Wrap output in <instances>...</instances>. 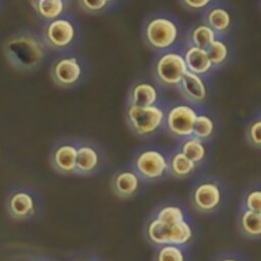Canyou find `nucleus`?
Returning <instances> with one entry per match:
<instances>
[{"mask_svg":"<svg viewBox=\"0 0 261 261\" xmlns=\"http://www.w3.org/2000/svg\"><path fill=\"white\" fill-rule=\"evenodd\" d=\"M144 184L146 182L136 172L130 163L117 168L110 178L112 194L121 200H129L137 197Z\"/></svg>","mask_w":261,"mask_h":261,"instance_id":"13","label":"nucleus"},{"mask_svg":"<svg viewBox=\"0 0 261 261\" xmlns=\"http://www.w3.org/2000/svg\"><path fill=\"white\" fill-rule=\"evenodd\" d=\"M4 208L7 216L16 221H28L39 217L44 202L39 191L25 184L11 186L5 194Z\"/></svg>","mask_w":261,"mask_h":261,"instance_id":"4","label":"nucleus"},{"mask_svg":"<svg viewBox=\"0 0 261 261\" xmlns=\"http://www.w3.org/2000/svg\"><path fill=\"white\" fill-rule=\"evenodd\" d=\"M187 157L197 163L200 167L203 166L209 157L208 142L203 141L195 136H191L178 140L176 146Z\"/></svg>","mask_w":261,"mask_h":261,"instance_id":"18","label":"nucleus"},{"mask_svg":"<svg viewBox=\"0 0 261 261\" xmlns=\"http://www.w3.org/2000/svg\"><path fill=\"white\" fill-rule=\"evenodd\" d=\"M77 155V138L62 137L51 147L49 163L51 168L64 176L75 175Z\"/></svg>","mask_w":261,"mask_h":261,"instance_id":"9","label":"nucleus"},{"mask_svg":"<svg viewBox=\"0 0 261 261\" xmlns=\"http://www.w3.org/2000/svg\"><path fill=\"white\" fill-rule=\"evenodd\" d=\"M105 161V152L97 142L77 138L75 175L93 176L101 171Z\"/></svg>","mask_w":261,"mask_h":261,"instance_id":"10","label":"nucleus"},{"mask_svg":"<svg viewBox=\"0 0 261 261\" xmlns=\"http://www.w3.org/2000/svg\"><path fill=\"white\" fill-rule=\"evenodd\" d=\"M83 75V65L76 56H61L51 64L50 76L53 83L59 88H75L82 82Z\"/></svg>","mask_w":261,"mask_h":261,"instance_id":"12","label":"nucleus"},{"mask_svg":"<svg viewBox=\"0 0 261 261\" xmlns=\"http://www.w3.org/2000/svg\"><path fill=\"white\" fill-rule=\"evenodd\" d=\"M237 227L240 233L249 240L261 239V212L240 208L237 214Z\"/></svg>","mask_w":261,"mask_h":261,"instance_id":"19","label":"nucleus"},{"mask_svg":"<svg viewBox=\"0 0 261 261\" xmlns=\"http://www.w3.org/2000/svg\"><path fill=\"white\" fill-rule=\"evenodd\" d=\"M42 37L48 48L61 51L68 49L76 37V28L73 21L65 15L47 21Z\"/></svg>","mask_w":261,"mask_h":261,"instance_id":"11","label":"nucleus"},{"mask_svg":"<svg viewBox=\"0 0 261 261\" xmlns=\"http://www.w3.org/2000/svg\"><path fill=\"white\" fill-rule=\"evenodd\" d=\"M7 63L17 71L33 72L40 68L47 53V45L40 35L31 30H21L9 36L3 43Z\"/></svg>","mask_w":261,"mask_h":261,"instance_id":"1","label":"nucleus"},{"mask_svg":"<svg viewBox=\"0 0 261 261\" xmlns=\"http://www.w3.org/2000/svg\"><path fill=\"white\" fill-rule=\"evenodd\" d=\"M81 8L89 13H101L110 5L105 0H79Z\"/></svg>","mask_w":261,"mask_h":261,"instance_id":"29","label":"nucleus"},{"mask_svg":"<svg viewBox=\"0 0 261 261\" xmlns=\"http://www.w3.org/2000/svg\"><path fill=\"white\" fill-rule=\"evenodd\" d=\"M210 261H248L247 258L236 251H222L215 254Z\"/></svg>","mask_w":261,"mask_h":261,"instance_id":"31","label":"nucleus"},{"mask_svg":"<svg viewBox=\"0 0 261 261\" xmlns=\"http://www.w3.org/2000/svg\"><path fill=\"white\" fill-rule=\"evenodd\" d=\"M105 1H106L107 3H109V4H111V3H112V2H114L115 0H105Z\"/></svg>","mask_w":261,"mask_h":261,"instance_id":"34","label":"nucleus"},{"mask_svg":"<svg viewBox=\"0 0 261 261\" xmlns=\"http://www.w3.org/2000/svg\"><path fill=\"white\" fill-rule=\"evenodd\" d=\"M171 149L158 145H144L132 155L130 164L146 184L158 182L169 175Z\"/></svg>","mask_w":261,"mask_h":261,"instance_id":"3","label":"nucleus"},{"mask_svg":"<svg viewBox=\"0 0 261 261\" xmlns=\"http://www.w3.org/2000/svg\"><path fill=\"white\" fill-rule=\"evenodd\" d=\"M199 112L197 106L188 101L165 106L164 132L177 141L193 136L194 124Z\"/></svg>","mask_w":261,"mask_h":261,"instance_id":"7","label":"nucleus"},{"mask_svg":"<svg viewBox=\"0 0 261 261\" xmlns=\"http://www.w3.org/2000/svg\"><path fill=\"white\" fill-rule=\"evenodd\" d=\"M28 261H52L51 259L47 258V257H43V256H38V257H32L30 260Z\"/></svg>","mask_w":261,"mask_h":261,"instance_id":"33","label":"nucleus"},{"mask_svg":"<svg viewBox=\"0 0 261 261\" xmlns=\"http://www.w3.org/2000/svg\"><path fill=\"white\" fill-rule=\"evenodd\" d=\"M231 14L222 6H210L203 13V22L218 34L226 33L231 25Z\"/></svg>","mask_w":261,"mask_h":261,"instance_id":"21","label":"nucleus"},{"mask_svg":"<svg viewBox=\"0 0 261 261\" xmlns=\"http://www.w3.org/2000/svg\"><path fill=\"white\" fill-rule=\"evenodd\" d=\"M216 127V122L210 114L199 112L194 124L193 136L209 142L215 136Z\"/></svg>","mask_w":261,"mask_h":261,"instance_id":"25","label":"nucleus"},{"mask_svg":"<svg viewBox=\"0 0 261 261\" xmlns=\"http://www.w3.org/2000/svg\"><path fill=\"white\" fill-rule=\"evenodd\" d=\"M184 56L188 70L196 74L204 76L208 74L214 67L206 49L195 46H187Z\"/></svg>","mask_w":261,"mask_h":261,"instance_id":"20","label":"nucleus"},{"mask_svg":"<svg viewBox=\"0 0 261 261\" xmlns=\"http://www.w3.org/2000/svg\"><path fill=\"white\" fill-rule=\"evenodd\" d=\"M177 89L186 101L196 106L203 104L208 97V88L203 76L189 70L185 73Z\"/></svg>","mask_w":261,"mask_h":261,"instance_id":"14","label":"nucleus"},{"mask_svg":"<svg viewBox=\"0 0 261 261\" xmlns=\"http://www.w3.org/2000/svg\"><path fill=\"white\" fill-rule=\"evenodd\" d=\"M188 71L184 53L169 50L159 53L153 63V77L157 85L166 88H177Z\"/></svg>","mask_w":261,"mask_h":261,"instance_id":"8","label":"nucleus"},{"mask_svg":"<svg viewBox=\"0 0 261 261\" xmlns=\"http://www.w3.org/2000/svg\"><path fill=\"white\" fill-rule=\"evenodd\" d=\"M207 53L214 66H220L224 64L228 58V47L226 43L220 39H215L208 47Z\"/></svg>","mask_w":261,"mask_h":261,"instance_id":"27","label":"nucleus"},{"mask_svg":"<svg viewBox=\"0 0 261 261\" xmlns=\"http://www.w3.org/2000/svg\"><path fill=\"white\" fill-rule=\"evenodd\" d=\"M123 117L134 136L140 139H149L164 130L165 106L161 103L151 106H138L126 103Z\"/></svg>","mask_w":261,"mask_h":261,"instance_id":"6","label":"nucleus"},{"mask_svg":"<svg viewBox=\"0 0 261 261\" xmlns=\"http://www.w3.org/2000/svg\"><path fill=\"white\" fill-rule=\"evenodd\" d=\"M245 137L251 147L261 149V115L248 122L245 128Z\"/></svg>","mask_w":261,"mask_h":261,"instance_id":"28","label":"nucleus"},{"mask_svg":"<svg viewBox=\"0 0 261 261\" xmlns=\"http://www.w3.org/2000/svg\"><path fill=\"white\" fill-rule=\"evenodd\" d=\"M128 104L138 106H151L160 104V91L158 87L149 81L135 82L127 93Z\"/></svg>","mask_w":261,"mask_h":261,"instance_id":"16","label":"nucleus"},{"mask_svg":"<svg viewBox=\"0 0 261 261\" xmlns=\"http://www.w3.org/2000/svg\"><path fill=\"white\" fill-rule=\"evenodd\" d=\"M240 208L261 212V184H254L244 190L240 199Z\"/></svg>","mask_w":261,"mask_h":261,"instance_id":"26","label":"nucleus"},{"mask_svg":"<svg viewBox=\"0 0 261 261\" xmlns=\"http://www.w3.org/2000/svg\"><path fill=\"white\" fill-rule=\"evenodd\" d=\"M200 166L187 157L176 147L170 150L169 175L177 179H186L193 176Z\"/></svg>","mask_w":261,"mask_h":261,"instance_id":"17","label":"nucleus"},{"mask_svg":"<svg viewBox=\"0 0 261 261\" xmlns=\"http://www.w3.org/2000/svg\"><path fill=\"white\" fill-rule=\"evenodd\" d=\"M32 4L36 14L46 22L63 16L67 7L66 0H32Z\"/></svg>","mask_w":261,"mask_h":261,"instance_id":"22","label":"nucleus"},{"mask_svg":"<svg viewBox=\"0 0 261 261\" xmlns=\"http://www.w3.org/2000/svg\"><path fill=\"white\" fill-rule=\"evenodd\" d=\"M217 39V34L205 22L195 24L187 35V46H195L202 49L207 47Z\"/></svg>","mask_w":261,"mask_h":261,"instance_id":"23","label":"nucleus"},{"mask_svg":"<svg viewBox=\"0 0 261 261\" xmlns=\"http://www.w3.org/2000/svg\"><path fill=\"white\" fill-rule=\"evenodd\" d=\"M69 261H101V259L93 253L83 252L77 255H74Z\"/></svg>","mask_w":261,"mask_h":261,"instance_id":"32","label":"nucleus"},{"mask_svg":"<svg viewBox=\"0 0 261 261\" xmlns=\"http://www.w3.org/2000/svg\"><path fill=\"white\" fill-rule=\"evenodd\" d=\"M225 185L212 175L197 178L189 192L191 207L201 214H214L218 212L226 201Z\"/></svg>","mask_w":261,"mask_h":261,"instance_id":"5","label":"nucleus"},{"mask_svg":"<svg viewBox=\"0 0 261 261\" xmlns=\"http://www.w3.org/2000/svg\"><path fill=\"white\" fill-rule=\"evenodd\" d=\"M180 33L178 20L165 12H155L147 16L142 29L145 44L158 53L172 50L179 42Z\"/></svg>","mask_w":261,"mask_h":261,"instance_id":"2","label":"nucleus"},{"mask_svg":"<svg viewBox=\"0 0 261 261\" xmlns=\"http://www.w3.org/2000/svg\"><path fill=\"white\" fill-rule=\"evenodd\" d=\"M154 249L152 261H190L187 246L166 244Z\"/></svg>","mask_w":261,"mask_h":261,"instance_id":"24","label":"nucleus"},{"mask_svg":"<svg viewBox=\"0 0 261 261\" xmlns=\"http://www.w3.org/2000/svg\"><path fill=\"white\" fill-rule=\"evenodd\" d=\"M150 215L169 225L191 218L186 205L176 200H165L158 203L153 208Z\"/></svg>","mask_w":261,"mask_h":261,"instance_id":"15","label":"nucleus"},{"mask_svg":"<svg viewBox=\"0 0 261 261\" xmlns=\"http://www.w3.org/2000/svg\"><path fill=\"white\" fill-rule=\"evenodd\" d=\"M178 2L189 11H203L211 6L213 0H178Z\"/></svg>","mask_w":261,"mask_h":261,"instance_id":"30","label":"nucleus"}]
</instances>
